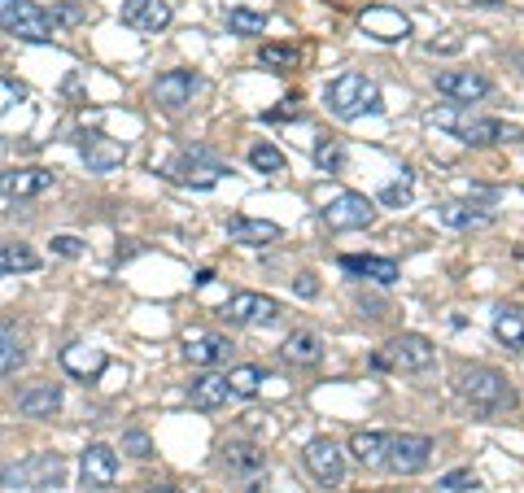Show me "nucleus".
Segmentation results:
<instances>
[{
    "mask_svg": "<svg viewBox=\"0 0 524 493\" xmlns=\"http://www.w3.org/2000/svg\"><path fill=\"white\" fill-rule=\"evenodd\" d=\"M324 96H328V110L345 118V123H354V118H363V114H380V88L367 75H359V70L332 79Z\"/></svg>",
    "mask_w": 524,
    "mask_h": 493,
    "instance_id": "f257e3e1",
    "label": "nucleus"
},
{
    "mask_svg": "<svg viewBox=\"0 0 524 493\" xmlns=\"http://www.w3.org/2000/svg\"><path fill=\"white\" fill-rule=\"evenodd\" d=\"M459 393H463V402H472V411H481V415H494V411H503V406H511L507 376L494 367H463Z\"/></svg>",
    "mask_w": 524,
    "mask_h": 493,
    "instance_id": "f03ea898",
    "label": "nucleus"
},
{
    "mask_svg": "<svg viewBox=\"0 0 524 493\" xmlns=\"http://www.w3.org/2000/svg\"><path fill=\"white\" fill-rule=\"evenodd\" d=\"M66 480V463H62V454H31V459H22V463H9V467H0V485L5 489H53V485H62Z\"/></svg>",
    "mask_w": 524,
    "mask_h": 493,
    "instance_id": "7ed1b4c3",
    "label": "nucleus"
},
{
    "mask_svg": "<svg viewBox=\"0 0 524 493\" xmlns=\"http://www.w3.org/2000/svg\"><path fill=\"white\" fill-rule=\"evenodd\" d=\"M0 31L44 44V40H53L57 35V18L49 14V9L35 5V0H5V5H0Z\"/></svg>",
    "mask_w": 524,
    "mask_h": 493,
    "instance_id": "20e7f679",
    "label": "nucleus"
},
{
    "mask_svg": "<svg viewBox=\"0 0 524 493\" xmlns=\"http://www.w3.org/2000/svg\"><path fill=\"white\" fill-rule=\"evenodd\" d=\"M433 341L420 332H402V336H393V341L380 350L372 363L376 367H385V371H424V367H433Z\"/></svg>",
    "mask_w": 524,
    "mask_h": 493,
    "instance_id": "39448f33",
    "label": "nucleus"
},
{
    "mask_svg": "<svg viewBox=\"0 0 524 493\" xmlns=\"http://www.w3.org/2000/svg\"><path fill=\"white\" fill-rule=\"evenodd\" d=\"M437 127H446L463 144H498V140H520V127H503L498 118H476V114H442Z\"/></svg>",
    "mask_w": 524,
    "mask_h": 493,
    "instance_id": "423d86ee",
    "label": "nucleus"
},
{
    "mask_svg": "<svg viewBox=\"0 0 524 493\" xmlns=\"http://www.w3.org/2000/svg\"><path fill=\"white\" fill-rule=\"evenodd\" d=\"M433 463V441L420 437V432H402V437H389L385 450V467L398 476H415Z\"/></svg>",
    "mask_w": 524,
    "mask_h": 493,
    "instance_id": "0eeeda50",
    "label": "nucleus"
},
{
    "mask_svg": "<svg viewBox=\"0 0 524 493\" xmlns=\"http://www.w3.org/2000/svg\"><path fill=\"white\" fill-rule=\"evenodd\" d=\"M223 175H232V171L219 158H210L206 149L180 153V158L171 162V179H175V184H184V188H214Z\"/></svg>",
    "mask_w": 524,
    "mask_h": 493,
    "instance_id": "6e6552de",
    "label": "nucleus"
},
{
    "mask_svg": "<svg viewBox=\"0 0 524 493\" xmlns=\"http://www.w3.org/2000/svg\"><path fill=\"white\" fill-rule=\"evenodd\" d=\"M302 463H306V472H311L324 489H337L341 480H345V450L332 437H315L311 446H306Z\"/></svg>",
    "mask_w": 524,
    "mask_h": 493,
    "instance_id": "1a4fd4ad",
    "label": "nucleus"
},
{
    "mask_svg": "<svg viewBox=\"0 0 524 493\" xmlns=\"http://www.w3.org/2000/svg\"><path fill=\"white\" fill-rule=\"evenodd\" d=\"M372 219L376 210L363 192H341V197H332L324 206V223L332 232H359V227H372Z\"/></svg>",
    "mask_w": 524,
    "mask_h": 493,
    "instance_id": "9d476101",
    "label": "nucleus"
},
{
    "mask_svg": "<svg viewBox=\"0 0 524 493\" xmlns=\"http://www.w3.org/2000/svg\"><path fill=\"white\" fill-rule=\"evenodd\" d=\"M114 476H118V454L110 446H101V441H92V446L79 454V480H83V489L101 493V489L114 485Z\"/></svg>",
    "mask_w": 524,
    "mask_h": 493,
    "instance_id": "9b49d317",
    "label": "nucleus"
},
{
    "mask_svg": "<svg viewBox=\"0 0 524 493\" xmlns=\"http://www.w3.org/2000/svg\"><path fill=\"white\" fill-rule=\"evenodd\" d=\"M79 153H83V162H88V171H114V166L127 162V144L101 136V131H83Z\"/></svg>",
    "mask_w": 524,
    "mask_h": 493,
    "instance_id": "f8f14e48",
    "label": "nucleus"
},
{
    "mask_svg": "<svg viewBox=\"0 0 524 493\" xmlns=\"http://www.w3.org/2000/svg\"><path fill=\"white\" fill-rule=\"evenodd\" d=\"M363 31L367 35H376L380 44H398V40H407L411 35V18L402 14V9H389V5H372V9H363Z\"/></svg>",
    "mask_w": 524,
    "mask_h": 493,
    "instance_id": "ddd939ff",
    "label": "nucleus"
},
{
    "mask_svg": "<svg viewBox=\"0 0 524 493\" xmlns=\"http://www.w3.org/2000/svg\"><path fill=\"white\" fill-rule=\"evenodd\" d=\"M437 92L459 105H472V101H481V96H490V79H485L481 70H442V75H437Z\"/></svg>",
    "mask_w": 524,
    "mask_h": 493,
    "instance_id": "4468645a",
    "label": "nucleus"
},
{
    "mask_svg": "<svg viewBox=\"0 0 524 493\" xmlns=\"http://www.w3.org/2000/svg\"><path fill=\"white\" fill-rule=\"evenodd\" d=\"M228 323H276L280 319V302L276 297H267V293H236L232 302H228Z\"/></svg>",
    "mask_w": 524,
    "mask_h": 493,
    "instance_id": "2eb2a0df",
    "label": "nucleus"
},
{
    "mask_svg": "<svg viewBox=\"0 0 524 493\" xmlns=\"http://www.w3.org/2000/svg\"><path fill=\"white\" fill-rule=\"evenodd\" d=\"M201 88V79L193 75V70H166V75L153 83V96H158L162 110H184L188 101H193V92Z\"/></svg>",
    "mask_w": 524,
    "mask_h": 493,
    "instance_id": "dca6fc26",
    "label": "nucleus"
},
{
    "mask_svg": "<svg viewBox=\"0 0 524 493\" xmlns=\"http://www.w3.org/2000/svg\"><path fill=\"white\" fill-rule=\"evenodd\" d=\"M123 22L131 31L158 35L162 27H171V5L166 0H123Z\"/></svg>",
    "mask_w": 524,
    "mask_h": 493,
    "instance_id": "f3484780",
    "label": "nucleus"
},
{
    "mask_svg": "<svg viewBox=\"0 0 524 493\" xmlns=\"http://www.w3.org/2000/svg\"><path fill=\"white\" fill-rule=\"evenodd\" d=\"M49 188H53V175L40 171V166H22V171H5V175H0V197L27 201V197H40V192H49Z\"/></svg>",
    "mask_w": 524,
    "mask_h": 493,
    "instance_id": "a211bd4d",
    "label": "nucleus"
},
{
    "mask_svg": "<svg viewBox=\"0 0 524 493\" xmlns=\"http://www.w3.org/2000/svg\"><path fill=\"white\" fill-rule=\"evenodd\" d=\"M341 271L359 275V280H372L380 288H389L393 280H398V262H393V258H376V254H345L341 258Z\"/></svg>",
    "mask_w": 524,
    "mask_h": 493,
    "instance_id": "6ab92c4d",
    "label": "nucleus"
},
{
    "mask_svg": "<svg viewBox=\"0 0 524 493\" xmlns=\"http://www.w3.org/2000/svg\"><path fill=\"white\" fill-rule=\"evenodd\" d=\"M228 350H232V345L223 341L219 332H188V336H184V358H188L193 367L223 363V358H228Z\"/></svg>",
    "mask_w": 524,
    "mask_h": 493,
    "instance_id": "aec40b11",
    "label": "nucleus"
},
{
    "mask_svg": "<svg viewBox=\"0 0 524 493\" xmlns=\"http://www.w3.org/2000/svg\"><path fill=\"white\" fill-rule=\"evenodd\" d=\"M18 411L27 419H53L62 411V389L57 384H31V389L18 393Z\"/></svg>",
    "mask_w": 524,
    "mask_h": 493,
    "instance_id": "412c9836",
    "label": "nucleus"
},
{
    "mask_svg": "<svg viewBox=\"0 0 524 493\" xmlns=\"http://www.w3.org/2000/svg\"><path fill=\"white\" fill-rule=\"evenodd\" d=\"M228 398H232L228 376H214V371H206V376H197L193 384H188V402H193L197 411H219Z\"/></svg>",
    "mask_w": 524,
    "mask_h": 493,
    "instance_id": "4be33fe9",
    "label": "nucleus"
},
{
    "mask_svg": "<svg viewBox=\"0 0 524 493\" xmlns=\"http://www.w3.org/2000/svg\"><path fill=\"white\" fill-rule=\"evenodd\" d=\"M228 236L236 240V245H271V240H280V223L271 219H245V214H236V219H228Z\"/></svg>",
    "mask_w": 524,
    "mask_h": 493,
    "instance_id": "5701e85b",
    "label": "nucleus"
},
{
    "mask_svg": "<svg viewBox=\"0 0 524 493\" xmlns=\"http://www.w3.org/2000/svg\"><path fill=\"white\" fill-rule=\"evenodd\" d=\"M62 367L79 380H97L105 371V354L92 350V345H70V350H62Z\"/></svg>",
    "mask_w": 524,
    "mask_h": 493,
    "instance_id": "b1692460",
    "label": "nucleus"
},
{
    "mask_svg": "<svg viewBox=\"0 0 524 493\" xmlns=\"http://www.w3.org/2000/svg\"><path fill=\"white\" fill-rule=\"evenodd\" d=\"M284 363H297V367H315L319 358H324V341H319L315 332H293L289 341L280 345Z\"/></svg>",
    "mask_w": 524,
    "mask_h": 493,
    "instance_id": "393cba45",
    "label": "nucleus"
},
{
    "mask_svg": "<svg viewBox=\"0 0 524 493\" xmlns=\"http://www.w3.org/2000/svg\"><path fill=\"white\" fill-rule=\"evenodd\" d=\"M494 336L507 350H524V310L520 306H498L494 310Z\"/></svg>",
    "mask_w": 524,
    "mask_h": 493,
    "instance_id": "a878e982",
    "label": "nucleus"
},
{
    "mask_svg": "<svg viewBox=\"0 0 524 493\" xmlns=\"http://www.w3.org/2000/svg\"><path fill=\"white\" fill-rule=\"evenodd\" d=\"M385 450H389V432H354L350 437V454L363 467H385Z\"/></svg>",
    "mask_w": 524,
    "mask_h": 493,
    "instance_id": "bb28decb",
    "label": "nucleus"
},
{
    "mask_svg": "<svg viewBox=\"0 0 524 493\" xmlns=\"http://www.w3.org/2000/svg\"><path fill=\"white\" fill-rule=\"evenodd\" d=\"M18 271H40V254L31 245H0V275Z\"/></svg>",
    "mask_w": 524,
    "mask_h": 493,
    "instance_id": "cd10ccee",
    "label": "nucleus"
},
{
    "mask_svg": "<svg viewBox=\"0 0 524 493\" xmlns=\"http://www.w3.org/2000/svg\"><path fill=\"white\" fill-rule=\"evenodd\" d=\"M437 219H442L446 227H455V232H468V227L490 223V214L476 210V206H442V210H437Z\"/></svg>",
    "mask_w": 524,
    "mask_h": 493,
    "instance_id": "c85d7f7f",
    "label": "nucleus"
},
{
    "mask_svg": "<svg viewBox=\"0 0 524 493\" xmlns=\"http://www.w3.org/2000/svg\"><path fill=\"white\" fill-rule=\"evenodd\" d=\"M22 341L14 336V328H5V323H0V376H14V371L22 367Z\"/></svg>",
    "mask_w": 524,
    "mask_h": 493,
    "instance_id": "c756f323",
    "label": "nucleus"
},
{
    "mask_svg": "<svg viewBox=\"0 0 524 493\" xmlns=\"http://www.w3.org/2000/svg\"><path fill=\"white\" fill-rule=\"evenodd\" d=\"M228 27L236 35H262L267 31V14H258V9H245V5H232L228 9Z\"/></svg>",
    "mask_w": 524,
    "mask_h": 493,
    "instance_id": "7c9ffc66",
    "label": "nucleus"
},
{
    "mask_svg": "<svg viewBox=\"0 0 524 493\" xmlns=\"http://www.w3.org/2000/svg\"><path fill=\"white\" fill-rule=\"evenodd\" d=\"M249 166H254V171H262V175H280L284 171V153L276 149V144H254V149H249Z\"/></svg>",
    "mask_w": 524,
    "mask_h": 493,
    "instance_id": "2f4dec72",
    "label": "nucleus"
},
{
    "mask_svg": "<svg viewBox=\"0 0 524 493\" xmlns=\"http://www.w3.org/2000/svg\"><path fill=\"white\" fill-rule=\"evenodd\" d=\"M258 384H262V371H258V367H236V371H228L232 398H254Z\"/></svg>",
    "mask_w": 524,
    "mask_h": 493,
    "instance_id": "473e14b6",
    "label": "nucleus"
},
{
    "mask_svg": "<svg viewBox=\"0 0 524 493\" xmlns=\"http://www.w3.org/2000/svg\"><path fill=\"white\" fill-rule=\"evenodd\" d=\"M258 62L267 66V70H293L297 66V48H289V44H262Z\"/></svg>",
    "mask_w": 524,
    "mask_h": 493,
    "instance_id": "72a5a7b5",
    "label": "nucleus"
},
{
    "mask_svg": "<svg viewBox=\"0 0 524 493\" xmlns=\"http://www.w3.org/2000/svg\"><path fill=\"white\" fill-rule=\"evenodd\" d=\"M341 162H345L341 140H319L315 144V166H324V171H341Z\"/></svg>",
    "mask_w": 524,
    "mask_h": 493,
    "instance_id": "f704fd0d",
    "label": "nucleus"
},
{
    "mask_svg": "<svg viewBox=\"0 0 524 493\" xmlns=\"http://www.w3.org/2000/svg\"><path fill=\"white\" fill-rule=\"evenodd\" d=\"M228 467H236V472H258L262 467V454L254 446H232L228 450Z\"/></svg>",
    "mask_w": 524,
    "mask_h": 493,
    "instance_id": "c9c22d12",
    "label": "nucleus"
},
{
    "mask_svg": "<svg viewBox=\"0 0 524 493\" xmlns=\"http://www.w3.org/2000/svg\"><path fill=\"white\" fill-rule=\"evenodd\" d=\"M442 489L468 493V489H481V480H476V472H468V467H459V472H446V476H442Z\"/></svg>",
    "mask_w": 524,
    "mask_h": 493,
    "instance_id": "e433bc0d",
    "label": "nucleus"
},
{
    "mask_svg": "<svg viewBox=\"0 0 524 493\" xmlns=\"http://www.w3.org/2000/svg\"><path fill=\"white\" fill-rule=\"evenodd\" d=\"M380 201H385V206H407L411 201V171H402L398 184H389L385 192H380Z\"/></svg>",
    "mask_w": 524,
    "mask_h": 493,
    "instance_id": "4c0bfd02",
    "label": "nucleus"
},
{
    "mask_svg": "<svg viewBox=\"0 0 524 493\" xmlns=\"http://www.w3.org/2000/svg\"><path fill=\"white\" fill-rule=\"evenodd\" d=\"M123 450L131 454V459H149V454H153V446H149L145 432H127V437H123Z\"/></svg>",
    "mask_w": 524,
    "mask_h": 493,
    "instance_id": "58836bf2",
    "label": "nucleus"
},
{
    "mask_svg": "<svg viewBox=\"0 0 524 493\" xmlns=\"http://www.w3.org/2000/svg\"><path fill=\"white\" fill-rule=\"evenodd\" d=\"M53 249L62 258H79L83 254V240H75V236H53Z\"/></svg>",
    "mask_w": 524,
    "mask_h": 493,
    "instance_id": "ea45409f",
    "label": "nucleus"
},
{
    "mask_svg": "<svg viewBox=\"0 0 524 493\" xmlns=\"http://www.w3.org/2000/svg\"><path fill=\"white\" fill-rule=\"evenodd\" d=\"M18 101H22V88H18V83L0 79V114H5L9 105H18Z\"/></svg>",
    "mask_w": 524,
    "mask_h": 493,
    "instance_id": "a19ab883",
    "label": "nucleus"
},
{
    "mask_svg": "<svg viewBox=\"0 0 524 493\" xmlns=\"http://www.w3.org/2000/svg\"><path fill=\"white\" fill-rule=\"evenodd\" d=\"M293 293H302V297H319L315 275H297V280H293Z\"/></svg>",
    "mask_w": 524,
    "mask_h": 493,
    "instance_id": "79ce46f5",
    "label": "nucleus"
},
{
    "mask_svg": "<svg viewBox=\"0 0 524 493\" xmlns=\"http://www.w3.org/2000/svg\"><path fill=\"white\" fill-rule=\"evenodd\" d=\"M145 493H184V489H171V485H153V489H145Z\"/></svg>",
    "mask_w": 524,
    "mask_h": 493,
    "instance_id": "37998d69",
    "label": "nucleus"
},
{
    "mask_svg": "<svg viewBox=\"0 0 524 493\" xmlns=\"http://www.w3.org/2000/svg\"><path fill=\"white\" fill-rule=\"evenodd\" d=\"M476 5H498V0H476Z\"/></svg>",
    "mask_w": 524,
    "mask_h": 493,
    "instance_id": "c03bdc74",
    "label": "nucleus"
}]
</instances>
